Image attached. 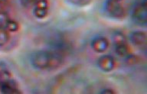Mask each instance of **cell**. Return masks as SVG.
Returning a JSON list of instances; mask_svg holds the SVG:
<instances>
[{
  "label": "cell",
  "mask_w": 147,
  "mask_h": 94,
  "mask_svg": "<svg viewBox=\"0 0 147 94\" xmlns=\"http://www.w3.org/2000/svg\"><path fill=\"white\" fill-rule=\"evenodd\" d=\"M129 41L136 48L139 49L140 51L146 54V45L147 38L146 34L142 31H134L129 34Z\"/></svg>",
  "instance_id": "obj_5"
},
{
  "label": "cell",
  "mask_w": 147,
  "mask_h": 94,
  "mask_svg": "<svg viewBox=\"0 0 147 94\" xmlns=\"http://www.w3.org/2000/svg\"><path fill=\"white\" fill-rule=\"evenodd\" d=\"M73 5L78 7H84L90 4L92 0H68Z\"/></svg>",
  "instance_id": "obj_12"
},
{
  "label": "cell",
  "mask_w": 147,
  "mask_h": 94,
  "mask_svg": "<svg viewBox=\"0 0 147 94\" xmlns=\"http://www.w3.org/2000/svg\"><path fill=\"white\" fill-rule=\"evenodd\" d=\"M37 0H19L21 5L24 8H29L32 6Z\"/></svg>",
  "instance_id": "obj_13"
},
{
  "label": "cell",
  "mask_w": 147,
  "mask_h": 94,
  "mask_svg": "<svg viewBox=\"0 0 147 94\" xmlns=\"http://www.w3.org/2000/svg\"><path fill=\"white\" fill-rule=\"evenodd\" d=\"M11 33H9L5 28H0V49L7 48V46L10 43L11 40Z\"/></svg>",
  "instance_id": "obj_10"
},
{
  "label": "cell",
  "mask_w": 147,
  "mask_h": 94,
  "mask_svg": "<svg viewBox=\"0 0 147 94\" xmlns=\"http://www.w3.org/2000/svg\"><path fill=\"white\" fill-rule=\"evenodd\" d=\"M129 10L133 22L139 26L146 27L147 24V0H136Z\"/></svg>",
  "instance_id": "obj_4"
},
{
  "label": "cell",
  "mask_w": 147,
  "mask_h": 94,
  "mask_svg": "<svg viewBox=\"0 0 147 94\" xmlns=\"http://www.w3.org/2000/svg\"><path fill=\"white\" fill-rule=\"evenodd\" d=\"M96 65L98 68L105 73H110L116 68L117 62L112 55H102L96 60Z\"/></svg>",
  "instance_id": "obj_7"
},
{
  "label": "cell",
  "mask_w": 147,
  "mask_h": 94,
  "mask_svg": "<svg viewBox=\"0 0 147 94\" xmlns=\"http://www.w3.org/2000/svg\"><path fill=\"white\" fill-rule=\"evenodd\" d=\"M0 93L2 94H21L23 92L18 81L15 77H12L0 86Z\"/></svg>",
  "instance_id": "obj_8"
},
{
  "label": "cell",
  "mask_w": 147,
  "mask_h": 94,
  "mask_svg": "<svg viewBox=\"0 0 147 94\" xmlns=\"http://www.w3.org/2000/svg\"><path fill=\"white\" fill-rule=\"evenodd\" d=\"M29 62L35 70L52 71L64 65L65 57L63 53L55 49H40L31 54Z\"/></svg>",
  "instance_id": "obj_1"
},
{
  "label": "cell",
  "mask_w": 147,
  "mask_h": 94,
  "mask_svg": "<svg viewBox=\"0 0 147 94\" xmlns=\"http://www.w3.org/2000/svg\"><path fill=\"white\" fill-rule=\"evenodd\" d=\"M112 42L116 54L128 64H133L137 60L136 55L132 52L126 36L119 31H116L112 35Z\"/></svg>",
  "instance_id": "obj_2"
},
{
  "label": "cell",
  "mask_w": 147,
  "mask_h": 94,
  "mask_svg": "<svg viewBox=\"0 0 147 94\" xmlns=\"http://www.w3.org/2000/svg\"><path fill=\"white\" fill-rule=\"evenodd\" d=\"M14 77L12 73L3 63H0V86L6 80Z\"/></svg>",
  "instance_id": "obj_11"
},
{
  "label": "cell",
  "mask_w": 147,
  "mask_h": 94,
  "mask_svg": "<svg viewBox=\"0 0 147 94\" xmlns=\"http://www.w3.org/2000/svg\"><path fill=\"white\" fill-rule=\"evenodd\" d=\"M32 7V15L37 19L42 20L48 15L49 2L48 0H37Z\"/></svg>",
  "instance_id": "obj_6"
},
{
  "label": "cell",
  "mask_w": 147,
  "mask_h": 94,
  "mask_svg": "<svg viewBox=\"0 0 147 94\" xmlns=\"http://www.w3.org/2000/svg\"><path fill=\"white\" fill-rule=\"evenodd\" d=\"M103 11L110 18L122 20L126 17L129 12V7L126 2H115L113 0H105L103 2Z\"/></svg>",
  "instance_id": "obj_3"
},
{
  "label": "cell",
  "mask_w": 147,
  "mask_h": 94,
  "mask_svg": "<svg viewBox=\"0 0 147 94\" xmlns=\"http://www.w3.org/2000/svg\"><path fill=\"white\" fill-rule=\"evenodd\" d=\"M113 1H115V2H125L126 0H113Z\"/></svg>",
  "instance_id": "obj_15"
},
{
  "label": "cell",
  "mask_w": 147,
  "mask_h": 94,
  "mask_svg": "<svg viewBox=\"0 0 147 94\" xmlns=\"http://www.w3.org/2000/svg\"><path fill=\"white\" fill-rule=\"evenodd\" d=\"M100 93L101 94H113L116 93V91L110 88V87H106V88H103Z\"/></svg>",
  "instance_id": "obj_14"
},
{
  "label": "cell",
  "mask_w": 147,
  "mask_h": 94,
  "mask_svg": "<svg viewBox=\"0 0 147 94\" xmlns=\"http://www.w3.org/2000/svg\"><path fill=\"white\" fill-rule=\"evenodd\" d=\"M90 47L96 53L102 54L107 50L110 47V41L104 36H96L90 41Z\"/></svg>",
  "instance_id": "obj_9"
}]
</instances>
